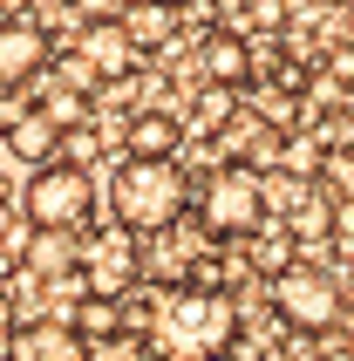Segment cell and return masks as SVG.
I'll use <instances>...</instances> for the list:
<instances>
[{
    "mask_svg": "<svg viewBox=\"0 0 354 361\" xmlns=\"http://www.w3.org/2000/svg\"><path fill=\"white\" fill-rule=\"evenodd\" d=\"M238 341V307L225 286H171L143 314V355L150 361H225Z\"/></svg>",
    "mask_w": 354,
    "mask_h": 361,
    "instance_id": "1",
    "label": "cell"
},
{
    "mask_svg": "<svg viewBox=\"0 0 354 361\" xmlns=\"http://www.w3.org/2000/svg\"><path fill=\"white\" fill-rule=\"evenodd\" d=\"M184 204H191V184L177 171V157H130L116 164V178H109V219L130 225V232H171L184 219Z\"/></svg>",
    "mask_w": 354,
    "mask_h": 361,
    "instance_id": "2",
    "label": "cell"
},
{
    "mask_svg": "<svg viewBox=\"0 0 354 361\" xmlns=\"http://www.w3.org/2000/svg\"><path fill=\"white\" fill-rule=\"evenodd\" d=\"M266 212H273V191L259 178V164H218L197 191V219L212 239H252L266 232Z\"/></svg>",
    "mask_w": 354,
    "mask_h": 361,
    "instance_id": "3",
    "label": "cell"
},
{
    "mask_svg": "<svg viewBox=\"0 0 354 361\" xmlns=\"http://www.w3.org/2000/svg\"><path fill=\"white\" fill-rule=\"evenodd\" d=\"M89 212H96V178H89V164H68V157L41 164L20 191V219L41 232H75Z\"/></svg>",
    "mask_w": 354,
    "mask_h": 361,
    "instance_id": "4",
    "label": "cell"
},
{
    "mask_svg": "<svg viewBox=\"0 0 354 361\" xmlns=\"http://www.w3.org/2000/svg\"><path fill=\"white\" fill-rule=\"evenodd\" d=\"M266 300L286 327L300 334H334L341 314H348V293H341L334 273H320V266H279L273 286H266Z\"/></svg>",
    "mask_w": 354,
    "mask_h": 361,
    "instance_id": "5",
    "label": "cell"
},
{
    "mask_svg": "<svg viewBox=\"0 0 354 361\" xmlns=\"http://www.w3.org/2000/svg\"><path fill=\"white\" fill-rule=\"evenodd\" d=\"M137 266H143V252H137V232L109 219L102 232H89V239H82L75 280H82V293H96V300H123V293L137 286Z\"/></svg>",
    "mask_w": 354,
    "mask_h": 361,
    "instance_id": "6",
    "label": "cell"
},
{
    "mask_svg": "<svg viewBox=\"0 0 354 361\" xmlns=\"http://www.w3.org/2000/svg\"><path fill=\"white\" fill-rule=\"evenodd\" d=\"M41 68H55L48 27H41V20L7 14V20H0V89H20V82H35Z\"/></svg>",
    "mask_w": 354,
    "mask_h": 361,
    "instance_id": "7",
    "label": "cell"
},
{
    "mask_svg": "<svg viewBox=\"0 0 354 361\" xmlns=\"http://www.w3.org/2000/svg\"><path fill=\"white\" fill-rule=\"evenodd\" d=\"M7 361H96V341L75 321H28L7 334Z\"/></svg>",
    "mask_w": 354,
    "mask_h": 361,
    "instance_id": "8",
    "label": "cell"
},
{
    "mask_svg": "<svg viewBox=\"0 0 354 361\" xmlns=\"http://www.w3.org/2000/svg\"><path fill=\"white\" fill-rule=\"evenodd\" d=\"M75 55L89 61V68H96L102 82H123L130 75V68H137V41H130V27H123V14H109V20H89V27H82L75 35Z\"/></svg>",
    "mask_w": 354,
    "mask_h": 361,
    "instance_id": "9",
    "label": "cell"
},
{
    "mask_svg": "<svg viewBox=\"0 0 354 361\" xmlns=\"http://www.w3.org/2000/svg\"><path fill=\"white\" fill-rule=\"evenodd\" d=\"M7 157H20V164H55L61 157V123L48 116V109H35V102H28V109H20L14 123H7Z\"/></svg>",
    "mask_w": 354,
    "mask_h": 361,
    "instance_id": "10",
    "label": "cell"
},
{
    "mask_svg": "<svg viewBox=\"0 0 354 361\" xmlns=\"http://www.w3.org/2000/svg\"><path fill=\"white\" fill-rule=\"evenodd\" d=\"M82 245L75 232H41V225H28V239H20V266L35 273V280H61V273H75Z\"/></svg>",
    "mask_w": 354,
    "mask_h": 361,
    "instance_id": "11",
    "label": "cell"
},
{
    "mask_svg": "<svg viewBox=\"0 0 354 361\" xmlns=\"http://www.w3.org/2000/svg\"><path fill=\"white\" fill-rule=\"evenodd\" d=\"M123 27L137 41V55H157L164 41L177 35V0H130L123 7Z\"/></svg>",
    "mask_w": 354,
    "mask_h": 361,
    "instance_id": "12",
    "label": "cell"
},
{
    "mask_svg": "<svg viewBox=\"0 0 354 361\" xmlns=\"http://www.w3.org/2000/svg\"><path fill=\"white\" fill-rule=\"evenodd\" d=\"M177 137H184V123H177L171 109H137V116H130V130H123L130 157H171Z\"/></svg>",
    "mask_w": 354,
    "mask_h": 361,
    "instance_id": "13",
    "label": "cell"
},
{
    "mask_svg": "<svg viewBox=\"0 0 354 361\" xmlns=\"http://www.w3.org/2000/svg\"><path fill=\"white\" fill-rule=\"evenodd\" d=\"M205 75L238 89V82L252 75V48H245L238 35H212V41H205Z\"/></svg>",
    "mask_w": 354,
    "mask_h": 361,
    "instance_id": "14",
    "label": "cell"
},
{
    "mask_svg": "<svg viewBox=\"0 0 354 361\" xmlns=\"http://www.w3.org/2000/svg\"><path fill=\"white\" fill-rule=\"evenodd\" d=\"M75 327L89 334V341H109V334H123V300H82V314H75Z\"/></svg>",
    "mask_w": 354,
    "mask_h": 361,
    "instance_id": "15",
    "label": "cell"
},
{
    "mask_svg": "<svg viewBox=\"0 0 354 361\" xmlns=\"http://www.w3.org/2000/svg\"><path fill=\"white\" fill-rule=\"evenodd\" d=\"M35 109H48V116H55L61 130H75V123H89V102H82L75 89H55V96H41Z\"/></svg>",
    "mask_w": 354,
    "mask_h": 361,
    "instance_id": "16",
    "label": "cell"
},
{
    "mask_svg": "<svg viewBox=\"0 0 354 361\" xmlns=\"http://www.w3.org/2000/svg\"><path fill=\"white\" fill-rule=\"evenodd\" d=\"M55 75H61V89H96V82H102V75H96V68H89V61H82V55H75V48H68V55H61V61H55Z\"/></svg>",
    "mask_w": 354,
    "mask_h": 361,
    "instance_id": "17",
    "label": "cell"
},
{
    "mask_svg": "<svg viewBox=\"0 0 354 361\" xmlns=\"http://www.w3.org/2000/svg\"><path fill=\"white\" fill-rule=\"evenodd\" d=\"M61 157H68V164H89V157H96V130H89V123L61 130Z\"/></svg>",
    "mask_w": 354,
    "mask_h": 361,
    "instance_id": "18",
    "label": "cell"
},
{
    "mask_svg": "<svg viewBox=\"0 0 354 361\" xmlns=\"http://www.w3.org/2000/svg\"><path fill=\"white\" fill-rule=\"evenodd\" d=\"M327 178H341V184L354 191V150H348V157H334V164H327Z\"/></svg>",
    "mask_w": 354,
    "mask_h": 361,
    "instance_id": "19",
    "label": "cell"
},
{
    "mask_svg": "<svg viewBox=\"0 0 354 361\" xmlns=\"http://www.w3.org/2000/svg\"><path fill=\"white\" fill-rule=\"evenodd\" d=\"M7 321H14V307H7V300H0V334H7Z\"/></svg>",
    "mask_w": 354,
    "mask_h": 361,
    "instance_id": "20",
    "label": "cell"
},
{
    "mask_svg": "<svg viewBox=\"0 0 354 361\" xmlns=\"http://www.w3.org/2000/svg\"><path fill=\"white\" fill-rule=\"evenodd\" d=\"M0 191H7V184H0Z\"/></svg>",
    "mask_w": 354,
    "mask_h": 361,
    "instance_id": "21",
    "label": "cell"
}]
</instances>
